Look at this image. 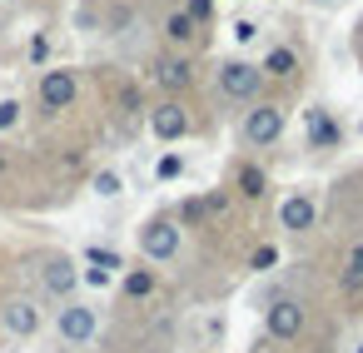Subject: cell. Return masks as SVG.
Returning a JSON list of instances; mask_svg holds the SVG:
<instances>
[{
	"label": "cell",
	"instance_id": "7",
	"mask_svg": "<svg viewBox=\"0 0 363 353\" xmlns=\"http://www.w3.org/2000/svg\"><path fill=\"white\" fill-rule=\"evenodd\" d=\"M75 95H80V85H75L70 70H45V75H40V105H45V110H70Z\"/></svg>",
	"mask_w": 363,
	"mask_h": 353
},
{
	"label": "cell",
	"instance_id": "8",
	"mask_svg": "<svg viewBox=\"0 0 363 353\" xmlns=\"http://www.w3.org/2000/svg\"><path fill=\"white\" fill-rule=\"evenodd\" d=\"M0 323H6L11 338H30V333L40 328V308H35V298H11L6 308H0Z\"/></svg>",
	"mask_w": 363,
	"mask_h": 353
},
{
	"label": "cell",
	"instance_id": "6",
	"mask_svg": "<svg viewBox=\"0 0 363 353\" xmlns=\"http://www.w3.org/2000/svg\"><path fill=\"white\" fill-rule=\"evenodd\" d=\"M75 284H80V269H75V259H65V254H50V259L40 264V288H45L50 298H70V293H75Z\"/></svg>",
	"mask_w": 363,
	"mask_h": 353
},
{
	"label": "cell",
	"instance_id": "24",
	"mask_svg": "<svg viewBox=\"0 0 363 353\" xmlns=\"http://www.w3.org/2000/svg\"><path fill=\"white\" fill-rule=\"evenodd\" d=\"M45 55H50V40H45V35H35V40H30V60H35V65H40V60H45Z\"/></svg>",
	"mask_w": 363,
	"mask_h": 353
},
{
	"label": "cell",
	"instance_id": "10",
	"mask_svg": "<svg viewBox=\"0 0 363 353\" xmlns=\"http://www.w3.org/2000/svg\"><path fill=\"white\" fill-rule=\"evenodd\" d=\"M303 125H308V145L313 150H333L338 140H343V130H338V120L323 110V105H313V110H303Z\"/></svg>",
	"mask_w": 363,
	"mask_h": 353
},
{
	"label": "cell",
	"instance_id": "26",
	"mask_svg": "<svg viewBox=\"0 0 363 353\" xmlns=\"http://www.w3.org/2000/svg\"><path fill=\"white\" fill-rule=\"evenodd\" d=\"M353 353H363V343H358V348H353Z\"/></svg>",
	"mask_w": 363,
	"mask_h": 353
},
{
	"label": "cell",
	"instance_id": "5",
	"mask_svg": "<svg viewBox=\"0 0 363 353\" xmlns=\"http://www.w3.org/2000/svg\"><path fill=\"white\" fill-rule=\"evenodd\" d=\"M264 328H269V338H279V343L298 338V333H303V303H298V298H274L269 313H264Z\"/></svg>",
	"mask_w": 363,
	"mask_h": 353
},
{
	"label": "cell",
	"instance_id": "25",
	"mask_svg": "<svg viewBox=\"0 0 363 353\" xmlns=\"http://www.w3.org/2000/svg\"><path fill=\"white\" fill-rule=\"evenodd\" d=\"M348 279H363V244L348 254Z\"/></svg>",
	"mask_w": 363,
	"mask_h": 353
},
{
	"label": "cell",
	"instance_id": "22",
	"mask_svg": "<svg viewBox=\"0 0 363 353\" xmlns=\"http://www.w3.org/2000/svg\"><path fill=\"white\" fill-rule=\"evenodd\" d=\"M234 40H239V45H254V40H259V26H254V21H234Z\"/></svg>",
	"mask_w": 363,
	"mask_h": 353
},
{
	"label": "cell",
	"instance_id": "1",
	"mask_svg": "<svg viewBox=\"0 0 363 353\" xmlns=\"http://www.w3.org/2000/svg\"><path fill=\"white\" fill-rule=\"evenodd\" d=\"M219 90L239 105H259V90H264V70L249 65V60H229L219 65Z\"/></svg>",
	"mask_w": 363,
	"mask_h": 353
},
{
	"label": "cell",
	"instance_id": "17",
	"mask_svg": "<svg viewBox=\"0 0 363 353\" xmlns=\"http://www.w3.org/2000/svg\"><path fill=\"white\" fill-rule=\"evenodd\" d=\"M184 16H189L194 26H209V21H214V0H189Z\"/></svg>",
	"mask_w": 363,
	"mask_h": 353
},
{
	"label": "cell",
	"instance_id": "21",
	"mask_svg": "<svg viewBox=\"0 0 363 353\" xmlns=\"http://www.w3.org/2000/svg\"><path fill=\"white\" fill-rule=\"evenodd\" d=\"M95 194H100V199H115V194H120V174H110V169L95 174Z\"/></svg>",
	"mask_w": 363,
	"mask_h": 353
},
{
	"label": "cell",
	"instance_id": "12",
	"mask_svg": "<svg viewBox=\"0 0 363 353\" xmlns=\"http://www.w3.org/2000/svg\"><path fill=\"white\" fill-rule=\"evenodd\" d=\"M155 80H160L164 90H184V85L194 80V70H189V60L169 55V60H160V65H155Z\"/></svg>",
	"mask_w": 363,
	"mask_h": 353
},
{
	"label": "cell",
	"instance_id": "15",
	"mask_svg": "<svg viewBox=\"0 0 363 353\" xmlns=\"http://www.w3.org/2000/svg\"><path fill=\"white\" fill-rule=\"evenodd\" d=\"M239 189H244L249 199H259V194H264V169H259V164H244V169H239Z\"/></svg>",
	"mask_w": 363,
	"mask_h": 353
},
{
	"label": "cell",
	"instance_id": "14",
	"mask_svg": "<svg viewBox=\"0 0 363 353\" xmlns=\"http://www.w3.org/2000/svg\"><path fill=\"white\" fill-rule=\"evenodd\" d=\"M194 30H199V26H194L184 11H174V16L164 21V35H169V40H179V45H184V40H194Z\"/></svg>",
	"mask_w": 363,
	"mask_h": 353
},
{
	"label": "cell",
	"instance_id": "3",
	"mask_svg": "<svg viewBox=\"0 0 363 353\" xmlns=\"http://www.w3.org/2000/svg\"><path fill=\"white\" fill-rule=\"evenodd\" d=\"M279 135H284V110H279V105H254V110L244 115V140H249L254 150L274 145Z\"/></svg>",
	"mask_w": 363,
	"mask_h": 353
},
{
	"label": "cell",
	"instance_id": "4",
	"mask_svg": "<svg viewBox=\"0 0 363 353\" xmlns=\"http://www.w3.org/2000/svg\"><path fill=\"white\" fill-rule=\"evenodd\" d=\"M140 249H145V259H174L179 254V224L174 219H150L145 229H140Z\"/></svg>",
	"mask_w": 363,
	"mask_h": 353
},
{
	"label": "cell",
	"instance_id": "13",
	"mask_svg": "<svg viewBox=\"0 0 363 353\" xmlns=\"http://www.w3.org/2000/svg\"><path fill=\"white\" fill-rule=\"evenodd\" d=\"M264 75H274V80H289L294 70H298V55L289 50V45H274L269 55H264V65H259Z\"/></svg>",
	"mask_w": 363,
	"mask_h": 353
},
{
	"label": "cell",
	"instance_id": "23",
	"mask_svg": "<svg viewBox=\"0 0 363 353\" xmlns=\"http://www.w3.org/2000/svg\"><path fill=\"white\" fill-rule=\"evenodd\" d=\"M16 120H21V105L16 100H0V130H16Z\"/></svg>",
	"mask_w": 363,
	"mask_h": 353
},
{
	"label": "cell",
	"instance_id": "20",
	"mask_svg": "<svg viewBox=\"0 0 363 353\" xmlns=\"http://www.w3.org/2000/svg\"><path fill=\"white\" fill-rule=\"evenodd\" d=\"M155 174H160V179H179V174H184V159H179V155H164V159L155 164Z\"/></svg>",
	"mask_w": 363,
	"mask_h": 353
},
{
	"label": "cell",
	"instance_id": "2",
	"mask_svg": "<svg viewBox=\"0 0 363 353\" xmlns=\"http://www.w3.org/2000/svg\"><path fill=\"white\" fill-rule=\"evenodd\" d=\"M55 328H60V338H65V343L85 348V343L100 333V313H95L90 303H75V298H65V303H60V318H55Z\"/></svg>",
	"mask_w": 363,
	"mask_h": 353
},
{
	"label": "cell",
	"instance_id": "9",
	"mask_svg": "<svg viewBox=\"0 0 363 353\" xmlns=\"http://www.w3.org/2000/svg\"><path fill=\"white\" fill-rule=\"evenodd\" d=\"M150 130H155V140L174 145V140L189 135V115H184L179 105H155V110H150Z\"/></svg>",
	"mask_w": 363,
	"mask_h": 353
},
{
	"label": "cell",
	"instance_id": "19",
	"mask_svg": "<svg viewBox=\"0 0 363 353\" xmlns=\"http://www.w3.org/2000/svg\"><path fill=\"white\" fill-rule=\"evenodd\" d=\"M274 264H279V249H274V244H259V249H254V259H249V269H259V274H264V269H274Z\"/></svg>",
	"mask_w": 363,
	"mask_h": 353
},
{
	"label": "cell",
	"instance_id": "16",
	"mask_svg": "<svg viewBox=\"0 0 363 353\" xmlns=\"http://www.w3.org/2000/svg\"><path fill=\"white\" fill-rule=\"evenodd\" d=\"M150 288H155V274H150V269H135V274H125V293H130V298H145Z\"/></svg>",
	"mask_w": 363,
	"mask_h": 353
},
{
	"label": "cell",
	"instance_id": "11",
	"mask_svg": "<svg viewBox=\"0 0 363 353\" xmlns=\"http://www.w3.org/2000/svg\"><path fill=\"white\" fill-rule=\"evenodd\" d=\"M313 219H318V209H313V199H308V194H289V199L279 204V224H284L289 234H308V229H313Z\"/></svg>",
	"mask_w": 363,
	"mask_h": 353
},
{
	"label": "cell",
	"instance_id": "18",
	"mask_svg": "<svg viewBox=\"0 0 363 353\" xmlns=\"http://www.w3.org/2000/svg\"><path fill=\"white\" fill-rule=\"evenodd\" d=\"M85 264H100V274H110V269H125L110 249H85Z\"/></svg>",
	"mask_w": 363,
	"mask_h": 353
}]
</instances>
